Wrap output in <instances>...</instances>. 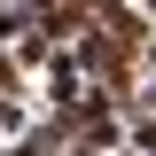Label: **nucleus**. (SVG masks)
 I'll return each mask as SVG.
<instances>
[{
  "label": "nucleus",
  "mask_w": 156,
  "mask_h": 156,
  "mask_svg": "<svg viewBox=\"0 0 156 156\" xmlns=\"http://www.w3.org/2000/svg\"><path fill=\"white\" fill-rule=\"evenodd\" d=\"M39 70H47V101H55V109H62V101H78V94H86V70L70 62V47H55V55L39 62Z\"/></svg>",
  "instance_id": "f257e3e1"
},
{
  "label": "nucleus",
  "mask_w": 156,
  "mask_h": 156,
  "mask_svg": "<svg viewBox=\"0 0 156 156\" xmlns=\"http://www.w3.org/2000/svg\"><path fill=\"white\" fill-rule=\"evenodd\" d=\"M23 125H31V109H23V101H16V94H0V133L16 140V133H23Z\"/></svg>",
  "instance_id": "f03ea898"
},
{
  "label": "nucleus",
  "mask_w": 156,
  "mask_h": 156,
  "mask_svg": "<svg viewBox=\"0 0 156 156\" xmlns=\"http://www.w3.org/2000/svg\"><path fill=\"white\" fill-rule=\"evenodd\" d=\"M23 8H31V16H39V8H55V0H23Z\"/></svg>",
  "instance_id": "7ed1b4c3"
},
{
  "label": "nucleus",
  "mask_w": 156,
  "mask_h": 156,
  "mask_svg": "<svg viewBox=\"0 0 156 156\" xmlns=\"http://www.w3.org/2000/svg\"><path fill=\"white\" fill-rule=\"evenodd\" d=\"M0 156H23V148H16V140H0Z\"/></svg>",
  "instance_id": "20e7f679"
}]
</instances>
